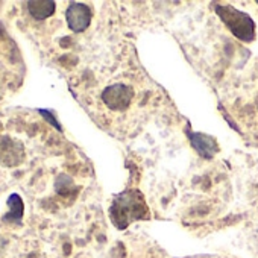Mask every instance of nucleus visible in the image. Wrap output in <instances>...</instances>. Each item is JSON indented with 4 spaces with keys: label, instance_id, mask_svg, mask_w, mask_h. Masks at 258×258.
<instances>
[{
    "label": "nucleus",
    "instance_id": "nucleus-4",
    "mask_svg": "<svg viewBox=\"0 0 258 258\" xmlns=\"http://www.w3.org/2000/svg\"><path fill=\"white\" fill-rule=\"evenodd\" d=\"M28 11L34 20L41 22L53 16L55 2H52V0H40V2H37V0H34V2H28Z\"/></svg>",
    "mask_w": 258,
    "mask_h": 258
},
{
    "label": "nucleus",
    "instance_id": "nucleus-3",
    "mask_svg": "<svg viewBox=\"0 0 258 258\" xmlns=\"http://www.w3.org/2000/svg\"><path fill=\"white\" fill-rule=\"evenodd\" d=\"M91 17H93L91 10L87 5L78 4V2L70 4L67 11H66L67 26L73 32H84L91 23Z\"/></svg>",
    "mask_w": 258,
    "mask_h": 258
},
{
    "label": "nucleus",
    "instance_id": "nucleus-6",
    "mask_svg": "<svg viewBox=\"0 0 258 258\" xmlns=\"http://www.w3.org/2000/svg\"><path fill=\"white\" fill-rule=\"evenodd\" d=\"M8 207H10V213L5 217V220H8V222H20L22 217H23L25 204H23L22 198L17 193H13L8 198Z\"/></svg>",
    "mask_w": 258,
    "mask_h": 258
},
{
    "label": "nucleus",
    "instance_id": "nucleus-7",
    "mask_svg": "<svg viewBox=\"0 0 258 258\" xmlns=\"http://www.w3.org/2000/svg\"><path fill=\"white\" fill-rule=\"evenodd\" d=\"M256 243H258V232H256Z\"/></svg>",
    "mask_w": 258,
    "mask_h": 258
},
{
    "label": "nucleus",
    "instance_id": "nucleus-1",
    "mask_svg": "<svg viewBox=\"0 0 258 258\" xmlns=\"http://www.w3.org/2000/svg\"><path fill=\"white\" fill-rule=\"evenodd\" d=\"M100 99L111 112L117 114V118H123L134 109V105L142 102L143 93L136 85V79H117L100 93Z\"/></svg>",
    "mask_w": 258,
    "mask_h": 258
},
{
    "label": "nucleus",
    "instance_id": "nucleus-5",
    "mask_svg": "<svg viewBox=\"0 0 258 258\" xmlns=\"http://www.w3.org/2000/svg\"><path fill=\"white\" fill-rule=\"evenodd\" d=\"M8 155V161L5 166H16L22 161V157H23V148L22 145L16 143V142H11V140H5L4 143H0V154H5Z\"/></svg>",
    "mask_w": 258,
    "mask_h": 258
},
{
    "label": "nucleus",
    "instance_id": "nucleus-2",
    "mask_svg": "<svg viewBox=\"0 0 258 258\" xmlns=\"http://www.w3.org/2000/svg\"><path fill=\"white\" fill-rule=\"evenodd\" d=\"M117 258H167V255L151 238L143 235H131L120 243Z\"/></svg>",
    "mask_w": 258,
    "mask_h": 258
}]
</instances>
